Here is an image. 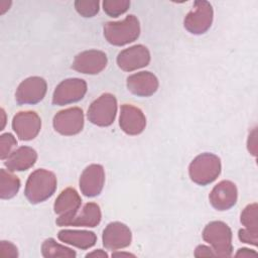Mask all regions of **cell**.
<instances>
[{
	"label": "cell",
	"instance_id": "31",
	"mask_svg": "<svg viewBox=\"0 0 258 258\" xmlns=\"http://www.w3.org/2000/svg\"><path fill=\"white\" fill-rule=\"evenodd\" d=\"M256 129H253V131L250 133L248 138V150L250 153H252L254 156L257 154V141H256Z\"/></svg>",
	"mask_w": 258,
	"mask_h": 258
},
{
	"label": "cell",
	"instance_id": "11",
	"mask_svg": "<svg viewBox=\"0 0 258 258\" xmlns=\"http://www.w3.org/2000/svg\"><path fill=\"white\" fill-rule=\"evenodd\" d=\"M107 62L108 58L105 52L97 49H90L77 54L72 68L82 74L96 75L106 68Z\"/></svg>",
	"mask_w": 258,
	"mask_h": 258
},
{
	"label": "cell",
	"instance_id": "6",
	"mask_svg": "<svg viewBox=\"0 0 258 258\" xmlns=\"http://www.w3.org/2000/svg\"><path fill=\"white\" fill-rule=\"evenodd\" d=\"M214 17L213 7L210 2L198 0L194 2L192 9L186 14L183 25L191 34H203L209 30Z\"/></svg>",
	"mask_w": 258,
	"mask_h": 258
},
{
	"label": "cell",
	"instance_id": "26",
	"mask_svg": "<svg viewBox=\"0 0 258 258\" xmlns=\"http://www.w3.org/2000/svg\"><path fill=\"white\" fill-rule=\"evenodd\" d=\"M75 8L83 17H93L99 12L100 2L98 0H77Z\"/></svg>",
	"mask_w": 258,
	"mask_h": 258
},
{
	"label": "cell",
	"instance_id": "9",
	"mask_svg": "<svg viewBox=\"0 0 258 258\" xmlns=\"http://www.w3.org/2000/svg\"><path fill=\"white\" fill-rule=\"evenodd\" d=\"M47 85L40 77H29L22 81L15 93V100L19 105H34L40 102L46 94Z\"/></svg>",
	"mask_w": 258,
	"mask_h": 258
},
{
	"label": "cell",
	"instance_id": "35",
	"mask_svg": "<svg viewBox=\"0 0 258 258\" xmlns=\"http://www.w3.org/2000/svg\"><path fill=\"white\" fill-rule=\"evenodd\" d=\"M120 256H127V257H129V256H132V257H134V255L133 254H130V253H123V252H118V253H113L112 254V257H120Z\"/></svg>",
	"mask_w": 258,
	"mask_h": 258
},
{
	"label": "cell",
	"instance_id": "17",
	"mask_svg": "<svg viewBox=\"0 0 258 258\" xmlns=\"http://www.w3.org/2000/svg\"><path fill=\"white\" fill-rule=\"evenodd\" d=\"M238 199V190L234 182L222 180L214 186L209 200L213 208L218 211H227L235 206Z\"/></svg>",
	"mask_w": 258,
	"mask_h": 258
},
{
	"label": "cell",
	"instance_id": "25",
	"mask_svg": "<svg viewBox=\"0 0 258 258\" xmlns=\"http://www.w3.org/2000/svg\"><path fill=\"white\" fill-rule=\"evenodd\" d=\"M106 14L111 17H118L125 13L130 7L129 0H105L102 3Z\"/></svg>",
	"mask_w": 258,
	"mask_h": 258
},
{
	"label": "cell",
	"instance_id": "24",
	"mask_svg": "<svg viewBox=\"0 0 258 258\" xmlns=\"http://www.w3.org/2000/svg\"><path fill=\"white\" fill-rule=\"evenodd\" d=\"M242 225L253 232H258V221H257V204L253 203L248 205L241 213L240 219Z\"/></svg>",
	"mask_w": 258,
	"mask_h": 258
},
{
	"label": "cell",
	"instance_id": "23",
	"mask_svg": "<svg viewBox=\"0 0 258 258\" xmlns=\"http://www.w3.org/2000/svg\"><path fill=\"white\" fill-rule=\"evenodd\" d=\"M41 253L43 257H76L77 253L63 245L56 243L52 238L46 239L41 245Z\"/></svg>",
	"mask_w": 258,
	"mask_h": 258
},
{
	"label": "cell",
	"instance_id": "3",
	"mask_svg": "<svg viewBox=\"0 0 258 258\" xmlns=\"http://www.w3.org/2000/svg\"><path fill=\"white\" fill-rule=\"evenodd\" d=\"M221 160L213 153L198 155L188 166L190 179L199 185H207L217 179L221 173Z\"/></svg>",
	"mask_w": 258,
	"mask_h": 258
},
{
	"label": "cell",
	"instance_id": "28",
	"mask_svg": "<svg viewBox=\"0 0 258 258\" xmlns=\"http://www.w3.org/2000/svg\"><path fill=\"white\" fill-rule=\"evenodd\" d=\"M238 237H239L240 241H242L243 243L251 244L253 246L257 245V242H258V232H253V231H250V230L244 228V229L239 230Z\"/></svg>",
	"mask_w": 258,
	"mask_h": 258
},
{
	"label": "cell",
	"instance_id": "18",
	"mask_svg": "<svg viewBox=\"0 0 258 258\" xmlns=\"http://www.w3.org/2000/svg\"><path fill=\"white\" fill-rule=\"evenodd\" d=\"M128 90L138 97L152 96L158 89L159 83L156 76L150 72H139L127 78Z\"/></svg>",
	"mask_w": 258,
	"mask_h": 258
},
{
	"label": "cell",
	"instance_id": "33",
	"mask_svg": "<svg viewBox=\"0 0 258 258\" xmlns=\"http://www.w3.org/2000/svg\"><path fill=\"white\" fill-rule=\"evenodd\" d=\"M86 257H108V254L101 250V249H98L97 251H94V252H91V253H88L86 255Z\"/></svg>",
	"mask_w": 258,
	"mask_h": 258
},
{
	"label": "cell",
	"instance_id": "10",
	"mask_svg": "<svg viewBox=\"0 0 258 258\" xmlns=\"http://www.w3.org/2000/svg\"><path fill=\"white\" fill-rule=\"evenodd\" d=\"M12 129L19 139L31 140L41 129V119L33 111L18 112L12 119Z\"/></svg>",
	"mask_w": 258,
	"mask_h": 258
},
{
	"label": "cell",
	"instance_id": "7",
	"mask_svg": "<svg viewBox=\"0 0 258 258\" xmlns=\"http://www.w3.org/2000/svg\"><path fill=\"white\" fill-rule=\"evenodd\" d=\"M87 93V83L78 78H71L60 82L52 95V104L63 106L76 103L84 98Z\"/></svg>",
	"mask_w": 258,
	"mask_h": 258
},
{
	"label": "cell",
	"instance_id": "32",
	"mask_svg": "<svg viewBox=\"0 0 258 258\" xmlns=\"http://www.w3.org/2000/svg\"><path fill=\"white\" fill-rule=\"evenodd\" d=\"M256 255H257V253L255 251L250 250L248 248H241L235 254L236 257H250V256H256Z\"/></svg>",
	"mask_w": 258,
	"mask_h": 258
},
{
	"label": "cell",
	"instance_id": "19",
	"mask_svg": "<svg viewBox=\"0 0 258 258\" xmlns=\"http://www.w3.org/2000/svg\"><path fill=\"white\" fill-rule=\"evenodd\" d=\"M37 159L36 151L29 146H20L5 159L4 165L11 172L23 171L32 167Z\"/></svg>",
	"mask_w": 258,
	"mask_h": 258
},
{
	"label": "cell",
	"instance_id": "1",
	"mask_svg": "<svg viewBox=\"0 0 258 258\" xmlns=\"http://www.w3.org/2000/svg\"><path fill=\"white\" fill-rule=\"evenodd\" d=\"M56 176L53 172L39 168L31 172L26 180L24 195L31 204H39L49 199L56 189Z\"/></svg>",
	"mask_w": 258,
	"mask_h": 258
},
{
	"label": "cell",
	"instance_id": "36",
	"mask_svg": "<svg viewBox=\"0 0 258 258\" xmlns=\"http://www.w3.org/2000/svg\"><path fill=\"white\" fill-rule=\"evenodd\" d=\"M1 116H2V126H1L0 130H3L4 125H5V112L3 109H1Z\"/></svg>",
	"mask_w": 258,
	"mask_h": 258
},
{
	"label": "cell",
	"instance_id": "30",
	"mask_svg": "<svg viewBox=\"0 0 258 258\" xmlns=\"http://www.w3.org/2000/svg\"><path fill=\"white\" fill-rule=\"evenodd\" d=\"M196 257H209V256H216L215 252L213 251V249L211 247L205 246V245H199L196 250H195V254Z\"/></svg>",
	"mask_w": 258,
	"mask_h": 258
},
{
	"label": "cell",
	"instance_id": "21",
	"mask_svg": "<svg viewBox=\"0 0 258 258\" xmlns=\"http://www.w3.org/2000/svg\"><path fill=\"white\" fill-rule=\"evenodd\" d=\"M57 238L63 243L81 249H89L97 242L96 234L94 232L85 230H61L58 232Z\"/></svg>",
	"mask_w": 258,
	"mask_h": 258
},
{
	"label": "cell",
	"instance_id": "27",
	"mask_svg": "<svg viewBox=\"0 0 258 258\" xmlns=\"http://www.w3.org/2000/svg\"><path fill=\"white\" fill-rule=\"evenodd\" d=\"M17 145V140L11 133H4L0 136V158L5 160Z\"/></svg>",
	"mask_w": 258,
	"mask_h": 258
},
{
	"label": "cell",
	"instance_id": "8",
	"mask_svg": "<svg viewBox=\"0 0 258 258\" xmlns=\"http://www.w3.org/2000/svg\"><path fill=\"white\" fill-rule=\"evenodd\" d=\"M53 128L64 136H72L80 133L84 127V113L79 107L68 108L59 111L53 117Z\"/></svg>",
	"mask_w": 258,
	"mask_h": 258
},
{
	"label": "cell",
	"instance_id": "14",
	"mask_svg": "<svg viewBox=\"0 0 258 258\" xmlns=\"http://www.w3.org/2000/svg\"><path fill=\"white\" fill-rule=\"evenodd\" d=\"M105 183V170L101 164H91L87 166L80 177V189L86 197L93 198L99 196Z\"/></svg>",
	"mask_w": 258,
	"mask_h": 258
},
{
	"label": "cell",
	"instance_id": "12",
	"mask_svg": "<svg viewBox=\"0 0 258 258\" xmlns=\"http://www.w3.org/2000/svg\"><path fill=\"white\" fill-rule=\"evenodd\" d=\"M150 62V52L142 44H136L125 48L118 53L117 64L125 72H132L148 66Z\"/></svg>",
	"mask_w": 258,
	"mask_h": 258
},
{
	"label": "cell",
	"instance_id": "34",
	"mask_svg": "<svg viewBox=\"0 0 258 258\" xmlns=\"http://www.w3.org/2000/svg\"><path fill=\"white\" fill-rule=\"evenodd\" d=\"M11 5V2L10 1H1L0 2V13L1 14H4L5 11H7L9 9V6Z\"/></svg>",
	"mask_w": 258,
	"mask_h": 258
},
{
	"label": "cell",
	"instance_id": "4",
	"mask_svg": "<svg viewBox=\"0 0 258 258\" xmlns=\"http://www.w3.org/2000/svg\"><path fill=\"white\" fill-rule=\"evenodd\" d=\"M203 239L212 246L216 256L229 257L232 255V231L222 221L209 223L203 231Z\"/></svg>",
	"mask_w": 258,
	"mask_h": 258
},
{
	"label": "cell",
	"instance_id": "13",
	"mask_svg": "<svg viewBox=\"0 0 258 258\" xmlns=\"http://www.w3.org/2000/svg\"><path fill=\"white\" fill-rule=\"evenodd\" d=\"M102 219V214L99 205L96 203L86 204L82 210H79L76 214L68 218H57L56 225L63 226H75V227H96L99 225Z\"/></svg>",
	"mask_w": 258,
	"mask_h": 258
},
{
	"label": "cell",
	"instance_id": "20",
	"mask_svg": "<svg viewBox=\"0 0 258 258\" xmlns=\"http://www.w3.org/2000/svg\"><path fill=\"white\" fill-rule=\"evenodd\" d=\"M82 205V199L78 191L73 187L63 189L56 198L53 210L58 218L63 219L76 214Z\"/></svg>",
	"mask_w": 258,
	"mask_h": 258
},
{
	"label": "cell",
	"instance_id": "15",
	"mask_svg": "<svg viewBox=\"0 0 258 258\" xmlns=\"http://www.w3.org/2000/svg\"><path fill=\"white\" fill-rule=\"evenodd\" d=\"M103 245L109 250H118L131 244L132 234L128 226L121 222L109 223L103 231Z\"/></svg>",
	"mask_w": 258,
	"mask_h": 258
},
{
	"label": "cell",
	"instance_id": "2",
	"mask_svg": "<svg viewBox=\"0 0 258 258\" xmlns=\"http://www.w3.org/2000/svg\"><path fill=\"white\" fill-rule=\"evenodd\" d=\"M104 36L113 45L122 46L136 40L140 34V24L135 15H128L121 21L107 22L104 27Z\"/></svg>",
	"mask_w": 258,
	"mask_h": 258
},
{
	"label": "cell",
	"instance_id": "22",
	"mask_svg": "<svg viewBox=\"0 0 258 258\" xmlns=\"http://www.w3.org/2000/svg\"><path fill=\"white\" fill-rule=\"evenodd\" d=\"M19 178L4 168L0 169V198L9 200L16 196L20 188Z\"/></svg>",
	"mask_w": 258,
	"mask_h": 258
},
{
	"label": "cell",
	"instance_id": "29",
	"mask_svg": "<svg viewBox=\"0 0 258 258\" xmlns=\"http://www.w3.org/2000/svg\"><path fill=\"white\" fill-rule=\"evenodd\" d=\"M0 249H1L2 256H4V257H17L18 256V251H17L16 246L9 241L2 240L0 243Z\"/></svg>",
	"mask_w": 258,
	"mask_h": 258
},
{
	"label": "cell",
	"instance_id": "16",
	"mask_svg": "<svg viewBox=\"0 0 258 258\" xmlns=\"http://www.w3.org/2000/svg\"><path fill=\"white\" fill-rule=\"evenodd\" d=\"M119 125L126 134L138 135L145 129L146 118L139 108L131 104H123L120 108Z\"/></svg>",
	"mask_w": 258,
	"mask_h": 258
},
{
	"label": "cell",
	"instance_id": "5",
	"mask_svg": "<svg viewBox=\"0 0 258 258\" xmlns=\"http://www.w3.org/2000/svg\"><path fill=\"white\" fill-rule=\"evenodd\" d=\"M117 114V100L114 95L105 93L96 99L88 109V119L91 123L100 126H110Z\"/></svg>",
	"mask_w": 258,
	"mask_h": 258
}]
</instances>
